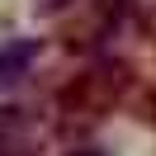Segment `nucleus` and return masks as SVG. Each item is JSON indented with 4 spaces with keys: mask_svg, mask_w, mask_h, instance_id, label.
I'll return each mask as SVG.
<instances>
[{
    "mask_svg": "<svg viewBox=\"0 0 156 156\" xmlns=\"http://www.w3.org/2000/svg\"><path fill=\"white\" fill-rule=\"evenodd\" d=\"M137 114H142V123H147V128H156V80L142 90V95H137Z\"/></svg>",
    "mask_w": 156,
    "mask_h": 156,
    "instance_id": "nucleus-3",
    "label": "nucleus"
},
{
    "mask_svg": "<svg viewBox=\"0 0 156 156\" xmlns=\"http://www.w3.org/2000/svg\"><path fill=\"white\" fill-rule=\"evenodd\" d=\"M76 0H33V14H43V19H52V14H66Z\"/></svg>",
    "mask_w": 156,
    "mask_h": 156,
    "instance_id": "nucleus-4",
    "label": "nucleus"
},
{
    "mask_svg": "<svg viewBox=\"0 0 156 156\" xmlns=\"http://www.w3.org/2000/svg\"><path fill=\"white\" fill-rule=\"evenodd\" d=\"M33 62H38V43L33 38H19V43H10V48H0V90L19 85L33 71Z\"/></svg>",
    "mask_w": 156,
    "mask_h": 156,
    "instance_id": "nucleus-2",
    "label": "nucleus"
},
{
    "mask_svg": "<svg viewBox=\"0 0 156 156\" xmlns=\"http://www.w3.org/2000/svg\"><path fill=\"white\" fill-rule=\"evenodd\" d=\"M128 95V66L118 62H99V66L80 71L66 90H62V109L71 118H99Z\"/></svg>",
    "mask_w": 156,
    "mask_h": 156,
    "instance_id": "nucleus-1",
    "label": "nucleus"
}]
</instances>
